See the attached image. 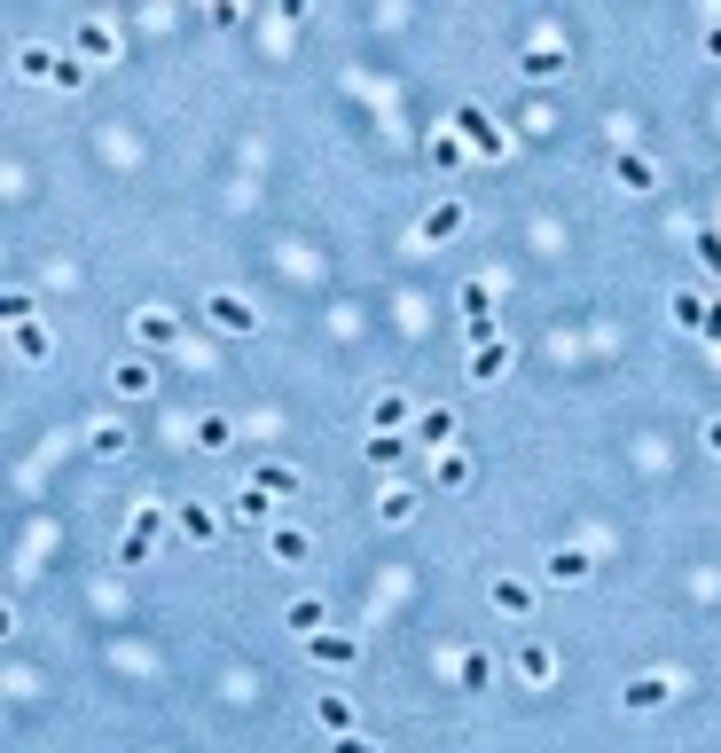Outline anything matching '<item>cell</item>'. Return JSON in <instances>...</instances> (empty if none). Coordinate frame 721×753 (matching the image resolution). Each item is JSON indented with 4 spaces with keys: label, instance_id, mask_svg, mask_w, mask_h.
Segmentation results:
<instances>
[{
    "label": "cell",
    "instance_id": "f1b7e54d",
    "mask_svg": "<svg viewBox=\"0 0 721 753\" xmlns=\"http://www.w3.org/2000/svg\"><path fill=\"white\" fill-rule=\"evenodd\" d=\"M259 487L275 494V502H291V494H299L306 479H299V463H259Z\"/></svg>",
    "mask_w": 721,
    "mask_h": 753
},
{
    "label": "cell",
    "instance_id": "7a4b0ae2",
    "mask_svg": "<svg viewBox=\"0 0 721 753\" xmlns=\"http://www.w3.org/2000/svg\"><path fill=\"white\" fill-rule=\"evenodd\" d=\"M205 322L220 330V338H251V330H259V306H251L243 291H205Z\"/></svg>",
    "mask_w": 721,
    "mask_h": 753
},
{
    "label": "cell",
    "instance_id": "30bf717a",
    "mask_svg": "<svg viewBox=\"0 0 721 753\" xmlns=\"http://www.w3.org/2000/svg\"><path fill=\"white\" fill-rule=\"evenodd\" d=\"M408 456H416L408 432H369V440H360V463H369V471H400Z\"/></svg>",
    "mask_w": 721,
    "mask_h": 753
},
{
    "label": "cell",
    "instance_id": "f546056e",
    "mask_svg": "<svg viewBox=\"0 0 721 753\" xmlns=\"http://www.w3.org/2000/svg\"><path fill=\"white\" fill-rule=\"evenodd\" d=\"M377 519H385V526H408V519H416V494H408V487H385V494H377Z\"/></svg>",
    "mask_w": 721,
    "mask_h": 753
},
{
    "label": "cell",
    "instance_id": "d6a6232c",
    "mask_svg": "<svg viewBox=\"0 0 721 753\" xmlns=\"http://www.w3.org/2000/svg\"><path fill=\"white\" fill-rule=\"evenodd\" d=\"M447 432H456V425H447V416H439V408H424V416H416V440H424V448H439Z\"/></svg>",
    "mask_w": 721,
    "mask_h": 753
},
{
    "label": "cell",
    "instance_id": "484cf974",
    "mask_svg": "<svg viewBox=\"0 0 721 753\" xmlns=\"http://www.w3.org/2000/svg\"><path fill=\"white\" fill-rule=\"evenodd\" d=\"M17 354H24V362L40 369V362L55 354V330H48V322H17Z\"/></svg>",
    "mask_w": 721,
    "mask_h": 753
},
{
    "label": "cell",
    "instance_id": "5bb4252c",
    "mask_svg": "<svg viewBox=\"0 0 721 753\" xmlns=\"http://www.w3.org/2000/svg\"><path fill=\"white\" fill-rule=\"evenodd\" d=\"M71 55H79L86 71L111 63V55H118V24H103V17H95V24H79V48H71Z\"/></svg>",
    "mask_w": 721,
    "mask_h": 753
},
{
    "label": "cell",
    "instance_id": "4316f807",
    "mask_svg": "<svg viewBox=\"0 0 721 753\" xmlns=\"http://www.w3.org/2000/svg\"><path fill=\"white\" fill-rule=\"evenodd\" d=\"M456 683H463V691L479 699V691L494 683V659H487V651H456Z\"/></svg>",
    "mask_w": 721,
    "mask_h": 753
},
{
    "label": "cell",
    "instance_id": "277c9868",
    "mask_svg": "<svg viewBox=\"0 0 721 753\" xmlns=\"http://www.w3.org/2000/svg\"><path fill=\"white\" fill-rule=\"evenodd\" d=\"M456 134L471 142V157H510V134H502L479 103H463V111H456Z\"/></svg>",
    "mask_w": 721,
    "mask_h": 753
},
{
    "label": "cell",
    "instance_id": "8d00e7d4",
    "mask_svg": "<svg viewBox=\"0 0 721 753\" xmlns=\"http://www.w3.org/2000/svg\"><path fill=\"white\" fill-rule=\"evenodd\" d=\"M706 338L721 346V299H706Z\"/></svg>",
    "mask_w": 721,
    "mask_h": 753
},
{
    "label": "cell",
    "instance_id": "8fae6325",
    "mask_svg": "<svg viewBox=\"0 0 721 753\" xmlns=\"http://www.w3.org/2000/svg\"><path fill=\"white\" fill-rule=\"evenodd\" d=\"M267 557H275V565H306V557H314V542H306V526H291V519H275V526H267Z\"/></svg>",
    "mask_w": 721,
    "mask_h": 753
},
{
    "label": "cell",
    "instance_id": "74e56055",
    "mask_svg": "<svg viewBox=\"0 0 721 753\" xmlns=\"http://www.w3.org/2000/svg\"><path fill=\"white\" fill-rule=\"evenodd\" d=\"M698 440H706V456H721V416H706V432H698Z\"/></svg>",
    "mask_w": 721,
    "mask_h": 753
},
{
    "label": "cell",
    "instance_id": "4dcf8cb0",
    "mask_svg": "<svg viewBox=\"0 0 721 753\" xmlns=\"http://www.w3.org/2000/svg\"><path fill=\"white\" fill-rule=\"evenodd\" d=\"M228 440H236V425H228V416H197V448H205V456H220Z\"/></svg>",
    "mask_w": 721,
    "mask_h": 753
},
{
    "label": "cell",
    "instance_id": "7c38bea8",
    "mask_svg": "<svg viewBox=\"0 0 721 753\" xmlns=\"http://www.w3.org/2000/svg\"><path fill=\"white\" fill-rule=\"evenodd\" d=\"M111 393H118V400H149V393H157V369H149L142 354H126V362L111 369Z\"/></svg>",
    "mask_w": 721,
    "mask_h": 753
},
{
    "label": "cell",
    "instance_id": "44dd1931",
    "mask_svg": "<svg viewBox=\"0 0 721 753\" xmlns=\"http://www.w3.org/2000/svg\"><path fill=\"white\" fill-rule=\"evenodd\" d=\"M283 628H291V636H322V628H330L322 597H291V605H283Z\"/></svg>",
    "mask_w": 721,
    "mask_h": 753
},
{
    "label": "cell",
    "instance_id": "cb8c5ba5",
    "mask_svg": "<svg viewBox=\"0 0 721 753\" xmlns=\"http://www.w3.org/2000/svg\"><path fill=\"white\" fill-rule=\"evenodd\" d=\"M518 71H525V79H557V71H565V48H557V40H533V48L518 55Z\"/></svg>",
    "mask_w": 721,
    "mask_h": 753
},
{
    "label": "cell",
    "instance_id": "d590c367",
    "mask_svg": "<svg viewBox=\"0 0 721 753\" xmlns=\"http://www.w3.org/2000/svg\"><path fill=\"white\" fill-rule=\"evenodd\" d=\"M0 314H9V330H17V322H40V314H32V299H24V291H9V299H0Z\"/></svg>",
    "mask_w": 721,
    "mask_h": 753
},
{
    "label": "cell",
    "instance_id": "9a60e30c",
    "mask_svg": "<svg viewBox=\"0 0 721 753\" xmlns=\"http://www.w3.org/2000/svg\"><path fill=\"white\" fill-rule=\"evenodd\" d=\"M487 605H494V613H510V620H525V613H533V581L494 573V581H487Z\"/></svg>",
    "mask_w": 721,
    "mask_h": 753
},
{
    "label": "cell",
    "instance_id": "603a6c76",
    "mask_svg": "<svg viewBox=\"0 0 721 753\" xmlns=\"http://www.w3.org/2000/svg\"><path fill=\"white\" fill-rule=\"evenodd\" d=\"M431 479H439L447 494H463V487H471V456H463V448H439V456H431Z\"/></svg>",
    "mask_w": 721,
    "mask_h": 753
},
{
    "label": "cell",
    "instance_id": "2e32d148",
    "mask_svg": "<svg viewBox=\"0 0 721 753\" xmlns=\"http://www.w3.org/2000/svg\"><path fill=\"white\" fill-rule=\"evenodd\" d=\"M180 338V322L165 306H134V346H173Z\"/></svg>",
    "mask_w": 721,
    "mask_h": 753
},
{
    "label": "cell",
    "instance_id": "f35d334b",
    "mask_svg": "<svg viewBox=\"0 0 721 753\" xmlns=\"http://www.w3.org/2000/svg\"><path fill=\"white\" fill-rule=\"evenodd\" d=\"M330 753H377L369 738H330Z\"/></svg>",
    "mask_w": 721,
    "mask_h": 753
},
{
    "label": "cell",
    "instance_id": "836d02e7",
    "mask_svg": "<svg viewBox=\"0 0 721 753\" xmlns=\"http://www.w3.org/2000/svg\"><path fill=\"white\" fill-rule=\"evenodd\" d=\"M698 268H706V275H713V283H721V236H713V228H706V236H698Z\"/></svg>",
    "mask_w": 721,
    "mask_h": 753
},
{
    "label": "cell",
    "instance_id": "e0dca14e",
    "mask_svg": "<svg viewBox=\"0 0 721 753\" xmlns=\"http://www.w3.org/2000/svg\"><path fill=\"white\" fill-rule=\"evenodd\" d=\"M550 676H557V651L525 636V644H518V683H533V691H541V683H550Z\"/></svg>",
    "mask_w": 721,
    "mask_h": 753
},
{
    "label": "cell",
    "instance_id": "5b68a950",
    "mask_svg": "<svg viewBox=\"0 0 721 753\" xmlns=\"http://www.w3.org/2000/svg\"><path fill=\"white\" fill-rule=\"evenodd\" d=\"M220 511H228V526H259V534H267V526L283 519V502H275V494H267V487L251 479V487H243L236 502H220Z\"/></svg>",
    "mask_w": 721,
    "mask_h": 753
},
{
    "label": "cell",
    "instance_id": "ba28073f",
    "mask_svg": "<svg viewBox=\"0 0 721 753\" xmlns=\"http://www.w3.org/2000/svg\"><path fill=\"white\" fill-rule=\"evenodd\" d=\"M612 181L636 189V197H651V189H659V157H651V149H612Z\"/></svg>",
    "mask_w": 721,
    "mask_h": 753
},
{
    "label": "cell",
    "instance_id": "6da1fadb",
    "mask_svg": "<svg viewBox=\"0 0 721 753\" xmlns=\"http://www.w3.org/2000/svg\"><path fill=\"white\" fill-rule=\"evenodd\" d=\"M165 526H173V502H142V511L126 519V534H118V557L126 565H149L157 542H165Z\"/></svg>",
    "mask_w": 721,
    "mask_h": 753
},
{
    "label": "cell",
    "instance_id": "7402d4cb",
    "mask_svg": "<svg viewBox=\"0 0 721 753\" xmlns=\"http://www.w3.org/2000/svg\"><path fill=\"white\" fill-rule=\"evenodd\" d=\"M314 722H322L330 738H353V699H345V691H322V699H314Z\"/></svg>",
    "mask_w": 721,
    "mask_h": 753
},
{
    "label": "cell",
    "instance_id": "ac0fdd59",
    "mask_svg": "<svg viewBox=\"0 0 721 753\" xmlns=\"http://www.w3.org/2000/svg\"><path fill=\"white\" fill-rule=\"evenodd\" d=\"M667 322H675V330H690V338H706V299H698V291L682 283V291L667 299Z\"/></svg>",
    "mask_w": 721,
    "mask_h": 753
},
{
    "label": "cell",
    "instance_id": "9c48e42d",
    "mask_svg": "<svg viewBox=\"0 0 721 753\" xmlns=\"http://www.w3.org/2000/svg\"><path fill=\"white\" fill-rule=\"evenodd\" d=\"M173 526L189 534V542H220L228 511H220V502H173Z\"/></svg>",
    "mask_w": 721,
    "mask_h": 753
},
{
    "label": "cell",
    "instance_id": "52a82bcc",
    "mask_svg": "<svg viewBox=\"0 0 721 753\" xmlns=\"http://www.w3.org/2000/svg\"><path fill=\"white\" fill-rule=\"evenodd\" d=\"M667 699H675V676H659V667H651V676H627V683H619V707H627V714H659Z\"/></svg>",
    "mask_w": 721,
    "mask_h": 753
},
{
    "label": "cell",
    "instance_id": "3957f363",
    "mask_svg": "<svg viewBox=\"0 0 721 753\" xmlns=\"http://www.w3.org/2000/svg\"><path fill=\"white\" fill-rule=\"evenodd\" d=\"M588 573H596V557H588L581 542H557L550 557H541V581H550V589H581Z\"/></svg>",
    "mask_w": 721,
    "mask_h": 753
},
{
    "label": "cell",
    "instance_id": "ffe728a7",
    "mask_svg": "<svg viewBox=\"0 0 721 753\" xmlns=\"http://www.w3.org/2000/svg\"><path fill=\"white\" fill-rule=\"evenodd\" d=\"M55 71H63V55H55V48H40V40H24V48H17V79H48V87H55Z\"/></svg>",
    "mask_w": 721,
    "mask_h": 753
},
{
    "label": "cell",
    "instance_id": "4fadbf2b",
    "mask_svg": "<svg viewBox=\"0 0 721 753\" xmlns=\"http://www.w3.org/2000/svg\"><path fill=\"white\" fill-rule=\"evenodd\" d=\"M306 659H314V667H353V659H360V636L322 628V636H306Z\"/></svg>",
    "mask_w": 721,
    "mask_h": 753
},
{
    "label": "cell",
    "instance_id": "e575fe53",
    "mask_svg": "<svg viewBox=\"0 0 721 753\" xmlns=\"http://www.w3.org/2000/svg\"><path fill=\"white\" fill-rule=\"evenodd\" d=\"M55 87H63V95H79V87H86V63H79V55H63V71H55Z\"/></svg>",
    "mask_w": 721,
    "mask_h": 753
},
{
    "label": "cell",
    "instance_id": "83f0119b",
    "mask_svg": "<svg viewBox=\"0 0 721 753\" xmlns=\"http://www.w3.org/2000/svg\"><path fill=\"white\" fill-rule=\"evenodd\" d=\"M400 425H408V400L400 393H377L369 400V432H400Z\"/></svg>",
    "mask_w": 721,
    "mask_h": 753
},
{
    "label": "cell",
    "instance_id": "ab89813d",
    "mask_svg": "<svg viewBox=\"0 0 721 753\" xmlns=\"http://www.w3.org/2000/svg\"><path fill=\"white\" fill-rule=\"evenodd\" d=\"M706 55H721V17H713V24H706Z\"/></svg>",
    "mask_w": 721,
    "mask_h": 753
},
{
    "label": "cell",
    "instance_id": "8992f818",
    "mask_svg": "<svg viewBox=\"0 0 721 753\" xmlns=\"http://www.w3.org/2000/svg\"><path fill=\"white\" fill-rule=\"evenodd\" d=\"M463 197H439V205H424V220H416V243H456L463 236Z\"/></svg>",
    "mask_w": 721,
    "mask_h": 753
},
{
    "label": "cell",
    "instance_id": "d4e9b609",
    "mask_svg": "<svg viewBox=\"0 0 721 753\" xmlns=\"http://www.w3.org/2000/svg\"><path fill=\"white\" fill-rule=\"evenodd\" d=\"M134 440H126V425H118V416H103V425L95 432H86V456H103V463H118Z\"/></svg>",
    "mask_w": 721,
    "mask_h": 753
},
{
    "label": "cell",
    "instance_id": "d6986e66",
    "mask_svg": "<svg viewBox=\"0 0 721 753\" xmlns=\"http://www.w3.org/2000/svg\"><path fill=\"white\" fill-rule=\"evenodd\" d=\"M424 157H431V165H439V174H456V165H463V157H471V142H463V134H456V126H439V134H431V142H424Z\"/></svg>",
    "mask_w": 721,
    "mask_h": 753
},
{
    "label": "cell",
    "instance_id": "1f68e13d",
    "mask_svg": "<svg viewBox=\"0 0 721 753\" xmlns=\"http://www.w3.org/2000/svg\"><path fill=\"white\" fill-rule=\"evenodd\" d=\"M502 369H510V346H502V338L471 354V377H479V385H487V377H502Z\"/></svg>",
    "mask_w": 721,
    "mask_h": 753
}]
</instances>
